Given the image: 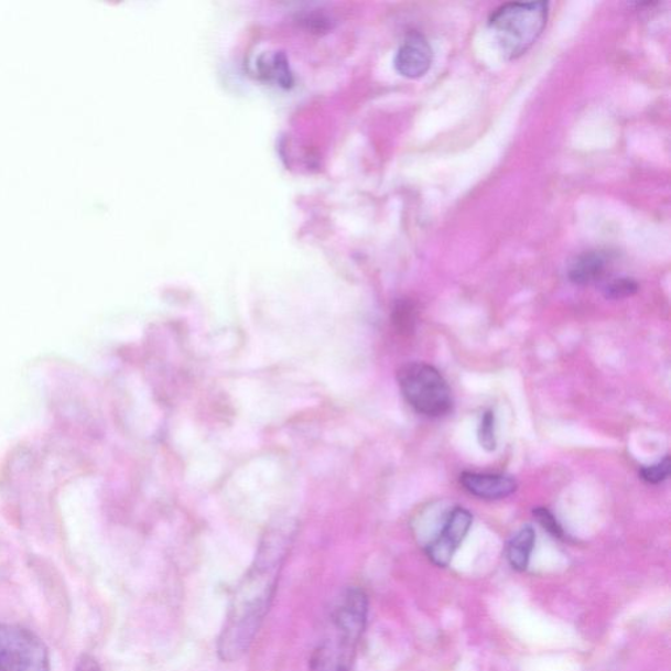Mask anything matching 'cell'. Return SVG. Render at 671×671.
<instances>
[{
    "label": "cell",
    "instance_id": "cell-2",
    "mask_svg": "<svg viewBox=\"0 0 671 671\" xmlns=\"http://www.w3.org/2000/svg\"><path fill=\"white\" fill-rule=\"evenodd\" d=\"M548 19V2L508 3L494 12L489 26L505 57L517 59L542 36Z\"/></svg>",
    "mask_w": 671,
    "mask_h": 671
},
{
    "label": "cell",
    "instance_id": "cell-16",
    "mask_svg": "<svg viewBox=\"0 0 671 671\" xmlns=\"http://www.w3.org/2000/svg\"><path fill=\"white\" fill-rule=\"evenodd\" d=\"M535 520L542 526L544 530H548L552 537L562 539L564 537V530L560 526L556 517L551 513L548 508H537L532 511Z\"/></svg>",
    "mask_w": 671,
    "mask_h": 671
},
{
    "label": "cell",
    "instance_id": "cell-1",
    "mask_svg": "<svg viewBox=\"0 0 671 671\" xmlns=\"http://www.w3.org/2000/svg\"><path fill=\"white\" fill-rule=\"evenodd\" d=\"M279 570V560L259 559L237 587L218 642V653L224 661H237L251 647L271 607Z\"/></svg>",
    "mask_w": 671,
    "mask_h": 671
},
{
    "label": "cell",
    "instance_id": "cell-11",
    "mask_svg": "<svg viewBox=\"0 0 671 671\" xmlns=\"http://www.w3.org/2000/svg\"><path fill=\"white\" fill-rule=\"evenodd\" d=\"M535 545V531L531 526H526L517 532V535L511 539L507 556L511 569L523 572L528 570L532 550Z\"/></svg>",
    "mask_w": 671,
    "mask_h": 671
},
{
    "label": "cell",
    "instance_id": "cell-5",
    "mask_svg": "<svg viewBox=\"0 0 671 671\" xmlns=\"http://www.w3.org/2000/svg\"><path fill=\"white\" fill-rule=\"evenodd\" d=\"M369 600L364 591L350 587L345 592L334 613V625L337 639L355 649L364 634L366 619H368Z\"/></svg>",
    "mask_w": 671,
    "mask_h": 671
},
{
    "label": "cell",
    "instance_id": "cell-10",
    "mask_svg": "<svg viewBox=\"0 0 671 671\" xmlns=\"http://www.w3.org/2000/svg\"><path fill=\"white\" fill-rule=\"evenodd\" d=\"M608 268V258L604 252H586L572 262L570 280L574 285H592L604 279Z\"/></svg>",
    "mask_w": 671,
    "mask_h": 671
},
{
    "label": "cell",
    "instance_id": "cell-17",
    "mask_svg": "<svg viewBox=\"0 0 671 671\" xmlns=\"http://www.w3.org/2000/svg\"><path fill=\"white\" fill-rule=\"evenodd\" d=\"M397 314L396 322L401 331H410L413 328L414 314L410 304H401L397 310Z\"/></svg>",
    "mask_w": 671,
    "mask_h": 671
},
{
    "label": "cell",
    "instance_id": "cell-9",
    "mask_svg": "<svg viewBox=\"0 0 671 671\" xmlns=\"http://www.w3.org/2000/svg\"><path fill=\"white\" fill-rule=\"evenodd\" d=\"M353 648L342 640H327L314 650L310 671H348Z\"/></svg>",
    "mask_w": 671,
    "mask_h": 671
},
{
    "label": "cell",
    "instance_id": "cell-4",
    "mask_svg": "<svg viewBox=\"0 0 671 671\" xmlns=\"http://www.w3.org/2000/svg\"><path fill=\"white\" fill-rule=\"evenodd\" d=\"M0 671H52L50 650L31 629L0 623Z\"/></svg>",
    "mask_w": 671,
    "mask_h": 671
},
{
    "label": "cell",
    "instance_id": "cell-18",
    "mask_svg": "<svg viewBox=\"0 0 671 671\" xmlns=\"http://www.w3.org/2000/svg\"><path fill=\"white\" fill-rule=\"evenodd\" d=\"M75 671H101L99 663L96 662L94 657L89 654H83L82 659L78 661V665H76Z\"/></svg>",
    "mask_w": 671,
    "mask_h": 671
},
{
    "label": "cell",
    "instance_id": "cell-3",
    "mask_svg": "<svg viewBox=\"0 0 671 671\" xmlns=\"http://www.w3.org/2000/svg\"><path fill=\"white\" fill-rule=\"evenodd\" d=\"M399 386L407 403L423 416L440 419L453 410L452 390L433 366L413 362L399 370Z\"/></svg>",
    "mask_w": 671,
    "mask_h": 671
},
{
    "label": "cell",
    "instance_id": "cell-7",
    "mask_svg": "<svg viewBox=\"0 0 671 671\" xmlns=\"http://www.w3.org/2000/svg\"><path fill=\"white\" fill-rule=\"evenodd\" d=\"M433 64V50L423 34L412 32L401 44L396 57V68L408 79L424 76Z\"/></svg>",
    "mask_w": 671,
    "mask_h": 671
},
{
    "label": "cell",
    "instance_id": "cell-12",
    "mask_svg": "<svg viewBox=\"0 0 671 671\" xmlns=\"http://www.w3.org/2000/svg\"><path fill=\"white\" fill-rule=\"evenodd\" d=\"M264 74L268 79H274L281 87L289 88L293 85V75L290 72L289 62L286 55L283 53H275L271 61H268V65Z\"/></svg>",
    "mask_w": 671,
    "mask_h": 671
},
{
    "label": "cell",
    "instance_id": "cell-6",
    "mask_svg": "<svg viewBox=\"0 0 671 671\" xmlns=\"http://www.w3.org/2000/svg\"><path fill=\"white\" fill-rule=\"evenodd\" d=\"M472 524V513L465 508H455L448 515L439 537L428 544L429 560L441 569H445L452 562L454 553L459 549L462 542L465 541Z\"/></svg>",
    "mask_w": 671,
    "mask_h": 671
},
{
    "label": "cell",
    "instance_id": "cell-8",
    "mask_svg": "<svg viewBox=\"0 0 671 671\" xmlns=\"http://www.w3.org/2000/svg\"><path fill=\"white\" fill-rule=\"evenodd\" d=\"M461 484L467 493L484 500H500L517 490L516 480L504 475L465 473L461 476Z\"/></svg>",
    "mask_w": 671,
    "mask_h": 671
},
{
    "label": "cell",
    "instance_id": "cell-13",
    "mask_svg": "<svg viewBox=\"0 0 671 671\" xmlns=\"http://www.w3.org/2000/svg\"><path fill=\"white\" fill-rule=\"evenodd\" d=\"M638 282L634 281L632 279H627V277H621V279H615L606 283L604 293L606 299L617 301L635 295L638 293Z\"/></svg>",
    "mask_w": 671,
    "mask_h": 671
},
{
    "label": "cell",
    "instance_id": "cell-15",
    "mask_svg": "<svg viewBox=\"0 0 671 671\" xmlns=\"http://www.w3.org/2000/svg\"><path fill=\"white\" fill-rule=\"evenodd\" d=\"M671 461L670 456L656 463L653 466H648L640 469L641 479L649 484H660L665 481L670 476Z\"/></svg>",
    "mask_w": 671,
    "mask_h": 671
},
{
    "label": "cell",
    "instance_id": "cell-14",
    "mask_svg": "<svg viewBox=\"0 0 671 671\" xmlns=\"http://www.w3.org/2000/svg\"><path fill=\"white\" fill-rule=\"evenodd\" d=\"M477 437H479L483 448H486L487 452H494L497 442L495 432V414L493 411H488L483 414Z\"/></svg>",
    "mask_w": 671,
    "mask_h": 671
}]
</instances>
